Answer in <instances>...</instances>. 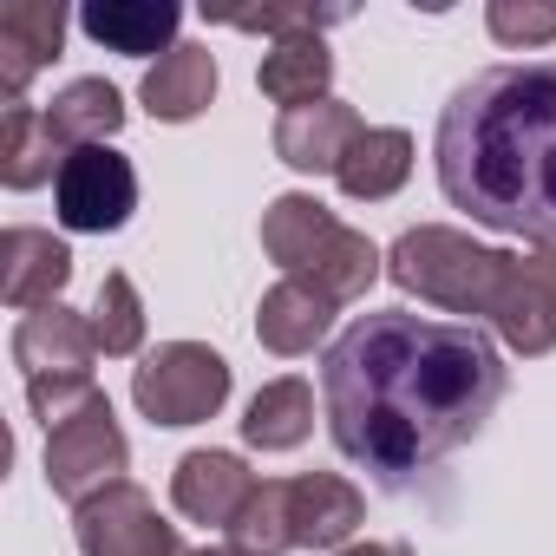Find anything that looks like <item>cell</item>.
<instances>
[{
  "instance_id": "cell-22",
  "label": "cell",
  "mask_w": 556,
  "mask_h": 556,
  "mask_svg": "<svg viewBox=\"0 0 556 556\" xmlns=\"http://www.w3.org/2000/svg\"><path fill=\"white\" fill-rule=\"evenodd\" d=\"M47 125H53V138H60L66 157L86 151V144H105V138H118V125H125V92H118L112 79H73V86L47 105Z\"/></svg>"
},
{
  "instance_id": "cell-23",
  "label": "cell",
  "mask_w": 556,
  "mask_h": 556,
  "mask_svg": "<svg viewBox=\"0 0 556 556\" xmlns=\"http://www.w3.org/2000/svg\"><path fill=\"white\" fill-rule=\"evenodd\" d=\"M308 432H315V387L295 380V374L289 380H268L249 400V413H242V439L255 452H295Z\"/></svg>"
},
{
  "instance_id": "cell-3",
  "label": "cell",
  "mask_w": 556,
  "mask_h": 556,
  "mask_svg": "<svg viewBox=\"0 0 556 556\" xmlns=\"http://www.w3.org/2000/svg\"><path fill=\"white\" fill-rule=\"evenodd\" d=\"M504 268H510L504 249H484V242H471L465 229H445V223H419L387 249L393 289H406V295H419L445 315H465V321L491 315V302L504 289Z\"/></svg>"
},
{
  "instance_id": "cell-8",
  "label": "cell",
  "mask_w": 556,
  "mask_h": 556,
  "mask_svg": "<svg viewBox=\"0 0 556 556\" xmlns=\"http://www.w3.org/2000/svg\"><path fill=\"white\" fill-rule=\"evenodd\" d=\"M484 321H491V334H497L510 354H523V361H536V354L556 348V249L510 255L504 289H497V302H491Z\"/></svg>"
},
{
  "instance_id": "cell-11",
  "label": "cell",
  "mask_w": 556,
  "mask_h": 556,
  "mask_svg": "<svg viewBox=\"0 0 556 556\" xmlns=\"http://www.w3.org/2000/svg\"><path fill=\"white\" fill-rule=\"evenodd\" d=\"M361 112L348 105V99H321V105H302V112H282L275 118V157H282L289 170H308V177H321V170H341L348 164V151L361 144Z\"/></svg>"
},
{
  "instance_id": "cell-25",
  "label": "cell",
  "mask_w": 556,
  "mask_h": 556,
  "mask_svg": "<svg viewBox=\"0 0 556 556\" xmlns=\"http://www.w3.org/2000/svg\"><path fill=\"white\" fill-rule=\"evenodd\" d=\"M229 543L242 556H289L295 549V517H289V478H262L242 517L229 523Z\"/></svg>"
},
{
  "instance_id": "cell-21",
  "label": "cell",
  "mask_w": 556,
  "mask_h": 556,
  "mask_svg": "<svg viewBox=\"0 0 556 556\" xmlns=\"http://www.w3.org/2000/svg\"><path fill=\"white\" fill-rule=\"evenodd\" d=\"M334 177H341V190H348L354 203H387V197L413 177V131H400V125H367L361 144L348 151V164H341Z\"/></svg>"
},
{
  "instance_id": "cell-7",
  "label": "cell",
  "mask_w": 556,
  "mask_h": 556,
  "mask_svg": "<svg viewBox=\"0 0 556 556\" xmlns=\"http://www.w3.org/2000/svg\"><path fill=\"white\" fill-rule=\"evenodd\" d=\"M73 536H79V556H190L177 523H164L151 491L131 478L86 497L73 510Z\"/></svg>"
},
{
  "instance_id": "cell-2",
  "label": "cell",
  "mask_w": 556,
  "mask_h": 556,
  "mask_svg": "<svg viewBox=\"0 0 556 556\" xmlns=\"http://www.w3.org/2000/svg\"><path fill=\"white\" fill-rule=\"evenodd\" d=\"M439 190L484 229L556 249V66H484L439 112Z\"/></svg>"
},
{
  "instance_id": "cell-14",
  "label": "cell",
  "mask_w": 556,
  "mask_h": 556,
  "mask_svg": "<svg viewBox=\"0 0 556 556\" xmlns=\"http://www.w3.org/2000/svg\"><path fill=\"white\" fill-rule=\"evenodd\" d=\"M328 328H334V302L315 282H302V275H282V282L262 295V308H255V341L268 354H282V361L315 354L328 341Z\"/></svg>"
},
{
  "instance_id": "cell-18",
  "label": "cell",
  "mask_w": 556,
  "mask_h": 556,
  "mask_svg": "<svg viewBox=\"0 0 556 556\" xmlns=\"http://www.w3.org/2000/svg\"><path fill=\"white\" fill-rule=\"evenodd\" d=\"M334 210L321 203V197H308V190H289V197H275L268 210H262V249H268V262L275 268H289V275H302L328 242H334Z\"/></svg>"
},
{
  "instance_id": "cell-17",
  "label": "cell",
  "mask_w": 556,
  "mask_h": 556,
  "mask_svg": "<svg viewBox=\"0 0 556 556\" xmlns=\"http://www.w3.org/2000/svg\"><path fill=\"white\" fill-rule=\"evenodd\" d=\"M138 99H144V112L164 118V125H190L197 112H210V99H216V60H210V47H190V40L170 47V53L144 73Z\"/></svg>"
},
{
  "instance_id": "cell-20",
  "label": "cell",
  "mask_w": 556,
  "mask_h": 556,
  "mask_svg": "<svg viewBox=\"0 0 556 556\" xmlns=\"http://www.w3.org/2000/svg\"><path fill=\"white\" fill-rule=\"evenodd\" d=\"M60 164H66V151H60L47 112L27 105V99L8 105V118H0V184L8 190H40V184H60Z\"/></svg>"
},
{
  "instance_id": "cell-6",
  "label": "cell",
  "mask_w": 556,
  "mask_h": 556,
  "mask_svg": "<svg viewBox=\"0 0 556 556\" xmlns=\"http://www.w3.org/2000/svg\"><path fill=\"white\" fill-rule=\"evenodd\" d=\"M53 210H60V223L79 229V236H112V229H125L131 210H138V170H131V157L112 151V144L73 151V157L60 164Z\"/></svg>"
},
{
  "instance_id": "cell-27",
  "label": "cell",
  "mask_w": 556,
  "mask_h": 556,
  "mask_svg": "<svg viewBox=\"0 0 556 556\" xmlns=\"http://www.w3.org/2000/svg\"><path fill=\"white\" fill-rule=\"evenodd\" d=\"M484 27H491L497 47H517V53L549 47L556 40V0H491Z\"/></svg>"
},
{
  "instance_id": "cell-4",
  "label": "cell",
  "mask_w": 556,
  "mask_h": 556,
  "mask_svg": "<svg viewBox=\"0 0 556 556\" xmlns=\"http://www.w3.org/2000/svg\"><path fill=\"white\" fill-rule=\"evenodd\" d=\"M131 400L151 426H203L229 400V361L203 341H164L131 367Z\"/></svg>"
},
{
  "instance_id": "cell-24",
  "label": "cell",
  "mask_w": 556,
  "mask_h": 556,
  "mask_svg": "<svg viewBox=\"0 0 556 556\" xmlns=\"http://www.w3.org/2000/svg\"><path fill=\"white\" fill-rule=\"evenodd\" d=\"M380 268H387V255H380L361 229H348V223H341V229H334V242L302 268V282H315V289L341 308V302H361V295L380 282Z\"/></svg>"
},
{
  "instance_id": "cell-1",
  "label": "cell",
  "mask_w": 556,
  "mask_h": 556,
  "mask_svg": "<svg viewBox=\"0 0 556 556\" xmlns=\"http://www.w3.org/2000/svg\"><path fill=\"white\" fill-rule=\"evenodd\" d=\"M504 354L478 321L367 308L321 361V413L374 484L406 491L471 445L504 400Z\"/></svg>"
},
{
  "instance_id": "cell-13",
  "label": "cell",
  "mask_w": 556,
  "mask_h": 556,
  "mask_svg": "<svg viewBox=\"0 0 556 556\" xmlns=\"http://www.w3.org/2000/svg\"><path fill=\"white\" fill-rule=\"evenodd\" d=\"M66 47V8L60 0H8L0 8V86H8V105H21L27 79L40 66H53Z\"/></svg>"
},
{
  "instance_id": "cell-5",
  "label": "cell",
  "mask_w": 556,
  "mask_h": 556,
  "mask_svg": "<svg viewBox=\"0 0 556 556\" xmlns=\"http://www.w3.org/2000/svg\"><path fill=\"white\" fill-rule=\"evenodd\" d=\"M125 465H131V445L112 419V400L99 393L79 419H66L60 432H47V484L53 497H66L73 510L112 484H125Z\"/></svg>"
},
{
  "instance_id": "cell-28",
  "label": "cell",
  "mask_w": 556,
  "mask_h": 556,
  "mask_svg": "<svg viewBox=\"0 0 556 556\" xmlns=\"http://www.w3.org/2000/svg\"><path fill=\"white\" fill-rule=\"evenodd\" d=\"M236 34H275V40H295V34H321L341 27L348 8H308V0H289V8H255V14H223Z\"/></svg>"
},
{
  "instance_id": "cell-19",
  "label": "cell",
  "mask_w": 556,
  "mask_h": 556,
  "mask_svg": "<svg viewBox=\"0 0 556 556\" xmlns=\"http://www.w3.org/2000/svg\"><path fill=\"white\" fill-rule=\"evenodd\" d=\"M328 79H334V53L321 34H295V40H275L262 53V99H275L282 112H302V105H321L328 99Z\"/></svg>"
},
{
  "instance_id": "cell-26",
  "label": "cell",
  "mask_w": 556,
  "mask_h": 556,
  "mask_svg": "<svg viewBox=\"0 0 556 556\" xmlns=\"http://www.w3.org/2000/svg\"><path fill=\"white\" fill-rule=\"evenodd\" d=\"M92 341H99V354H112V361H125V354L144 348V302H138V289H131V275H125V268H112L105 282H99V302H92Z\"/></svg>"
},
{
  "instance_id": "cell-29",
  "label": "cell",
  "mask_w": 556,
  "mask_h": 556,
  "mask_svg": "<svg viewBox=\"0 0 556 556\" xmlns=\"http://www.w3.org/2000/svg\"><path fill=\"white\" fill-rule=\"evenodd\" d=\"M92 400H99L92 380H27V406H34V419H40L47 432H60L66 419H79Z\"/></svg>"
},
{
  "instance_id": "cell-9",
  "label": "cell",
  "mask_w": 556,
  "mask_h": 556,
  "mask_svg": "<svg viewBox=\"0 0 556 556\" xmlns=\"http://www.w3.org/2000/svg\"><path fill=\"white\" fill-rule=\"evenodd\" d=\"M92 361H99V341H92V321L79 308L53 302V308L21 315V328H14V367L27 380H92Z\"/></svg>"
},
{
  "instance_id": "cell-31",
  "label": "cell",
  "mask_w": 556,
  "mask_h": 556,
  "mask_svg": "<svg viewBox=\"0 0 556 556\" xmlns=\"http://www.w3.org/2000/svg\"><path fill=\"white\" fill-rule=\"evenodd\" d=\"M190 556H242V549H236V543H229V549H216V543H210V549H190Z\"/></svg>"
},
{
  "instance_id": "cell-10",
  "label": "cell",
  "mask_w": 556,
  "mask_h": 556,
  "mask_svg": "<svg viewBox=\"0 0 556 556\" xmlns=\"http://www.w3.org/2000/svg\"><path fill=\"white\" fill-rule=\"evenodd\" d=\"M66 282H73V249L53 229L14 223L0 236V295H8V308H21V315L53 308L66 295Z\"/></svg>"
},
{
  "instance_id": "cell-30",
  "label": "cell",
  "mask_w": 556,
  "mask_h": 556,
  "mask_svg": "<svg viewBox=\"0 0 556 556\" xmlns=\"http://www.w3.org/2000/svg\"><path fill=\"white\" fill-rule=\"evenodd\" d=\"M334 556H406L400 543H348V549H334Z\"/></svg>"
},
{
  "instance_id": "cell-16",
  "label": "cell",
  "mask_w": 556,
  "mask_h": 556,
  "mask_svg": "<svg viewBox=\"0 0 556 556\" xmlns=\"http://www.w3.org/2000/svg\"><path fill=\"white\" fill-rule=\"evenodd\" d=\"M79 27L105 47V53H131V60H144V53H170V47H184L177 40V27H184V8L177 0H92V8L79 14Z\"/></svg>"
},
{
  "instance_id": "cell-15",
  "label": "cell",
  "mask_w": 556,
  "mask_h": 556,
  "mask_svg": "<svg viewBox=\"0 0 556 556\" xmlns=\"http://www.w3.org/2000/svg\"><path fill=\"white\" fill-rule=\"evenodd\" d=\"M289 517H295V549H348V536L367 517V497L341 471H308L289 478Z\"/></svg>"
},
{
  "instance_id": "cell-12",
  "label": "cell",
  "mask_w": 556,
  "mask_h": 556,
  "mask_svg": "<svg viewBox=\"0 0 556 556\" xmlns=\"http://www.w3.org/2000/svg\"><path fill=\"white\" fill-rule=\"evenodd\" d=\"M255 471L236 458V452H184L177 471H170V504L190 517V523H236L242 504L255 497Z\"/></svg>"
}]
</instances>
